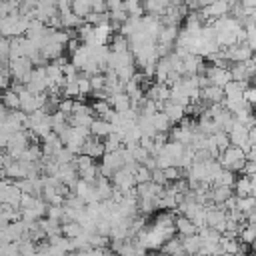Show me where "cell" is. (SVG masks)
<instances>
[{"instance_id": "obj_1", "label": "cell", "mask_w": 256, "mask_h": 256, "mask_svg": "<svg viewBox=\"0 0 256 256\" xmlns=\"http://www.w3.org/2000/svg\"><path fill=\"white\" fill-rule=\"evenodd\" d=\"M218 162H220V166H222L224 170L238 172V170H242L244 164H246V154H244V150L238 148V146H228L226 150L220 152Z\"/></svg>"}, {"instance_id": "obj_2", "label": "cell", "mask_w": 256, "mask_h": 256, "mask_svg": "<svg viewBox=\"0 0 256 256\" xmlns=\"http://www.w3.org/2000/svg\"><path fill=\"white\" fill-rule=\"evenodd\" d=\"M228 134V140H230V146H238V148H242L244 150V154L250 150V140H248V128L246 126H242L240 122H236L234 120V124H232V128L226 132Z\"/></svg>"}, {"instance_id": "obj_3", "label": "cell", "mask_w": 256, "mask_h": 256, "mask_svg": "<svg viewBox=\"0 0 256 256\" xmlns=\"http://www.w3.org/2000/svg\"><path fill=\"white\" fill-rule=\"evenodd\" d=\"M120 168H124V160H122V154L120 150L118 152H104L102 156V164H100V174L104 178H110L114 172H118Z\"/></svg>"}, {"instance_id": "obj_4", "label": "cell", "mask_w": 256, "mask_h": 256, "mask_svg": "<svg viewBox=\"0 0 256 256\" xmlns=\"http://www.w3.org/2000/svg\"><path fill=\"white\" fill-rule=\"evenodd\" d=\"M204 76L208 78V82H210V86H218V88H224L230 80H232V76H230V70L228 68H222V66H206V72H204Z\"/></svg>"}, {"instance_id": "obj_5", "label": "cell", "mask_w": 256, "mask_h": 256, "mask_svg": "<svg viewBox=\"0 0 256 256\" xmlns=\"http://www.w3.org/2000/svg\"><path fill=\"white\" fill-rule=\"evenodd\" d=\"M80 154H86V156H90L92 160H94V158H102V156H104V142H100V138H96V136L90 134V136L84 140Z\"/></svg>"}, {"instance_id": "obj_6", "label": "cell", "mask_w": 256, "mask_h": 256, "mask_svg": "<svg viewBox=\"0 0 256 256\" xmlns=\"http://www.w3.org/2000/svg\"><path fill=\"white\" fill-rule=\"evenodd\" d=\"M160 112H164L172 124L184 120V116H186V108L180 106V104H176V102H172V100H166V102L162 104V110H160Z\"/></svg>"}, {"instance_id": "obj_7", "label": "cell", "mask_w": 256, "mask_h": 256, "mask_svg": "<svg viewBox=\"0 0 256 256\" xmlns=\"http://www.w3.org/2000/svg\"><path fill=\"white\" fill-rule=\"evenodd\" d=\"M248 88V82H240V80H230L222 90H224V98L228 100H238L244 98V92Z\"/></svg>"}, {"instance_id": "obj_8", "label": "cell", "mask_w": 256, "mask_h": 256, "mask_svg": "<svg viewBox=\"0 0 256 256\" xmlns=\"http://www.w3.org/2000/svg\"><path fill=\"white\" fill-rule=\"evenodd\" d=\"M232 196H234V192H232L230 186H214V188H210V202L214 206H220L222 208V204L228 198H232Z\"/></svg>"}, {"instance_id": "obj_9", "label": "cell", "mask_w": 256, "mask_h": 256, "mask_svg": "<svg viewBox=\"0 0 256 256\" xmlns=\"http://www.w3.org/2000/svg\"><path fill=\"white\" fill-rule=\"evenodd\" d=\"M200 100L206 104H220L224 100V90L218 86H208V88L200 90Z\"/></svg>"}, {"instance_id": "obj_10", "label": "cell", "mask_w": 256, "mask_h": 256, "mask_svg": "<svg viewBox=\"0 0 256 256\" xmlns=\"http://www.w3.org/2000/svg\"><path fill=\"white\" fill-rule=\"evenodd\" d=\"M174 228H176V232L180 234V236H192V234H198V228L194 226V222L190 220V218H186V216H176V220H174Z\"/></svg>"}, {"instance_id": "obj_11", "label": "cell", "mask_w": 256, "mask_h": 256, "mask_svg": "<svg viewBox=\"0 0 256 256\" xmlns=\"http://www.w3.org/2000/svg\"><path fill=\"white\" fill-rule=\"evenodd\" d=\"M90 134L96 136V138H106L108 134H112V124L102 120V118H98V120H94L90 124Z\"/></svg>"}, {"instance_id": "obj_12", "label": "cell", "mask_w": 256, "mask_h": 256, "mask_svg": "<svg viewBox=\"0 0 256 256\" xmlns=\"http://www.w3.org/2000/svg\"><path fill=\"white\" fill-rule=\"evenodd\" d=\"M60 232H62L64 238H70V240H72V238H78V236L84 234L80 222H76V220H68V222L60 224Z\"/></svg>"}, {"instance_id": "obj_13", "label": "cell", "mask_w": 256, "mask_h": 256, "mask_svg": "<svg viewBox=\"0 0 256 256\" xmlns=\"http://www.w3.org/2000/svg\"><path fill=\"white\" fill-rule=\"evenodd\" d=\"M238 240L242 244H254L256 242V222H248L242 224L240 232H238Z\"/></svg>"}, {"instance_id": "obj_14", "label": "cell", "mask_w": 256, "mask_h": 256, "mask_svg": "<svg viewBox=\"0 0 256 256\" xmlns=\"http://www.w3.org/2000/svg\"><path fill=\"white\" fill-rule=\"evenodd\" d=\"M182 240V250L190 256H194L196 252H200V236L198 234H192V236H180Z\"/></svg>"}, {"instance_id": "obj_15", "label": "cell", "mask_w": 256, "mask_h": 256, "mask_svg": "<svg viewBox=\"0 0 256 256\" xmlns=\"http://www.w3.org/2000/svg\"><path fill=\"white\" fill-rule=\"evenodd\" d=\"M234 196L236 198H246V196H252V184H250V178L248 176H240L236 182H234Z\"/></svg>"}, {"instance_id": "obj_16", "label": "cell", "mask_w": 256, "mask_h": 256, "mask_svg": "<svg viewBox=\"0 0 256 256\" xmlns=\"http://www.w3.org/2000/svg\"><path fill=\"white\" fill-rule=\"evenodd\" d=\"M162 254H166V256H174V254H178V252H182V240H180V236L176 238V236H172V238H168L164 244H162Z\"/></svg>"}, {"instance_id": "obj_17", "label": "cell", "mask_w": 256, "mask_h": 256, "mask_svg": "<svg viewBox=\"0 0 256 256\" xmlns=\"http://www.w3.org/2000/svg\"><path fill=\"white\" fill-rule=\"evenodd\" d=\"M2 102H4V108L10 110V112L20 108V96H18L16 90H6V92L2 94Z\"/></svg>"}, {"instance_id": "obj_18", "label": "cell", "mask_w": 256, "mask_h": 256, "mask_svg": "<svg viewBox=\"0 0 256 256\" xmlns=\"http://www.w3.org/2000/svg\"><path fill=\"white\" fill-rule=\"evenodd\" d=\"M234 182H236V176H234V172H230V170H220V174L214 178V182H212V186H234Z\"/></svg>"}, {"instance_id": "obj_19", "label": "cell", "mask_w": 256, "mask_h": 256, "mask_svg": "<svg viewBox=\"0 0 256 256\" xmlns=\"http://www.w3.org/2000/svg\"><path fill=\"white\" fill-rule=\"evenodd\" d=\"M152 122H154V130L156 132H168L170 130V124H172L164 112H156L152 116Z\"/></svg>"}, {"instance_id": "obj_20", "label": "cell", "mask_w": 256, "mask_h": 256, "mask_svg": "<svg viewBox=\"0 0 256 256\" xmlns=\"http://www.w3.org/2000/svg\"><path fill=\"white\" fill-rule=\"evenodd\" d=\"M92 112H96L98 118L106 120V116L112 112V106H110L108 100H94V104H92Z\"/></svg>"}, {"instance_id": "obj_21", "label": "cell", "mask_w": 256, "mask_h": 256, "mask_svg": "<svg viewBox=\"0 0 256 256\" xmlns=\"http://www.w3.org/2000/svg\"><path fill=\"white\" fill-rule=\"evenodd\" d=\"M210 138H212V142H214V146L218 148V152H222V150H226V148L230 146V140H228V134H226L224 130H220V132H216V134H212Z\"/></svg>"}, {"instance_id": "obj_22", "label": "cell", "mask_w": 256, "mask_h": 256, "mask_svg": "<svg viewBox=\"0 0 256 256\" xmlns=\"http://www.w3.org/2000/svg\"><path fill=\"white\" fill-rule=\"evenodd\" d=\"M256 206V200L252 196H246V198H236V210H240L244 216Z\"/></svg>"}, {"instance_id": "obj_23", "label": "cell", "mask_w": 256, "mask_h": 256, "mask_svg": "<svg viewBox=\"0 0 256 256\" xmlns=\"http://www.w3.org/2000/svg\"><path fill=\"white\" fill-rule=\"evenodd\" d=\"M150 178H152V170H148L146 166L138 164V168H136V172H134V180H136V184L150 182Z\"/></svg>"}, {"instance_id": "obj_24", "label": "cell", "mask_w": 256, "mask_h": 256, "mask_svg": "<svg viewBox=\"0 0 256 256\" xmlns=\"http://www.w3.org/2000/svg\"><path fill=\"white\" fill-rule=\"evenodd\" d=\"M244 30H246V46L256 54V26L244 28Z\"/></svg>"}, {"instance_id": "obj_25", "label": "cell", "mask_w": 256, "mask_h": 256, "mask_svg": "<svg viewBox=\"0 0 256 256\" xmlns=\"http://www.w3.org/2000/svg\"><path fill=\"white\" fill-rule=\"evenodd\" d=\"M246 220H248V222H256V206L246 214Z\"/></svg>"}, {"instance_id": "obj_26", "label": "cell", "mask_w": 256, "mask_h": 256, "mask_svg": "<svg viewBox=\"0 0 256 256\" xmlns=\"http://www.w3.org/2000/svg\"><path fill=\"white\" fill-rule=\"evenodd\" d=\"M250 64H252V70H254V74H252V76H256V54L250 58Z\"/></svg>"}, {"instance_id": "obj_27", "label": "cell", "mask_w": 256, "mask_h": 256, "mask_svg": "<svg viewBox=\"0 0 256 256\" xmlns=\"http://www.w3.org/2000/svg\"><path fill=\"white\" fill-rule=\"evenodd\" d=\"M106 256H120V254H116V252H112V250H106Z\"/></svg>"}, {"instance_id": "obj_28", "label": "cell", "mask_w": 256, "mask_h": 256, "mask_svg": "<svg viewBox=\"0 0 256 256\" xmlns=\"http://www.w3.org/2000/svg\"><path fill=\"white\" fill-rule=\"evenodd\" d=\"M252 198H254V200H256V188H254V190H252Z\"/></svg>"}, {"instance_id": "obj_29", "label": "cell", "mask_w": 256, "mask_h": 256, "mask_svg": "<svg viewBox=\"0 0 256 256\" xmlns=\"http://www.w3.org/2000/svg\"><path fill=\"white\" fill-rule=\"evenodd\" d=\"M138 256H148V254H146V252H144V254H138Z\"/></svg>"}]
</instances>
